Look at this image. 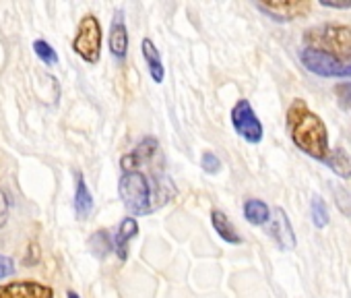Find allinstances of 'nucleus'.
I'll return each instance as SVG.
<instances>
[{
	"instance_id": "f257e3e1",
	"label": "nucleus",
	"mask_w": 351,
	"mask_h": 298,
	"mask_svg": "<svg viewBox=\"0 0 351 298\" xmlns=\"http://www.w3.org/2000/svg\"><path fill=\"white\" fill-rule=\"evenodd\" d=\"M287 133L293 141V145L302 154L310 156L312 160L326 162L330 156V143H328V128L324 120L308 108V104L302 98H295L285 114Z\"/></svg>"
},
{
	"instance_id": "f03ea898",
	"label": "nucleus",
	"mask_w": 351,
	"mask_h": 298,
	"mask_svg": "<svg viewBox=\"0 0 351 298\" xmlns=\"http://www.w3.org/2000/svg\"><path fill=\"white\" fill-rule=\"evenodd\" d=\"M118 193L132 216H147L176 195L171 181L163 174L149 181L141 170H126L118 181Z\"/></svg>"
},
{
	"instance_id": "7ed1b4c3",
	"label": "nucleus",
	"mask_w": 351,
	"mask_h": 298,
	"mask_svg": "<svg viewBox=\"0 0 351 298\" xmlns=\"http://www.w3.org/2000/svg\"><path fill=\"white\" fill-rule=\"evenodd\" d=\"M101 42H104V32L101 23L95 15H85L79 25L77 34L73 40V50L79 58H83L89 65H95L101 56Z\"/></svg>"
},
{
	"instance_id": "20e7f679",
	"label": "nucleus",
	"mask_w": 351,
	"mask_h": 298,
	"mask_svg": "<svg viewBox=\"0 0 351 298\" xmlns=\"http://www.w3.org/2000/svg\"><path fill=\"white\" fill-rule=\"evenodd\" d=\"M232 126L234 130L248 143H261L263 141V135H265V128H263V122L258 120L252 104L246 100V98H240L234 108H232Z\"/></svg>"
},
{
	"instance_id": "39448f33",
	"label": "nucleus",
	"mask_w": 351,
	"mask_h": 298,
	"mask_svg": "<svg viewBox=\"0 0 351 298\" xmlns=\"http://www.w3.org/2000/svg\"><path fill=\"white\" fill-rule=\"evenodd\" d=\"M265 232L275 240V244L281 249V251H293L295 249V232H293V226L287 218V214L281 209V207H275L271 211V220L267 222L265 226Z\"/></svg>"
},
{
	"instance_id": "423d86ee",
	"label": "nucleus",
	"mask_w": 351,
	"mask_h": 298,
	"mask_svg": "<svg viewBox=\"0 0 351 298\" xmlns=\"http://www.w3.org/2000/svg\"><path fill=\"white\" fill-rule=\"evenodd\" d=\"M0 298H54V290L36 279H17L0 284Z\"/></svg>"
},
{
	"instance_id": "0eeeda50",
	"label": "nucleus",
	"mask_w": 351,
	"mask_h": 298,
	"mask_svg": "<svg viewBox=\"0 0 351 298\" xmlns=\"http://www.w3.org/2000/svg\"><path fill=\"white\" fill-rule=\"evenodd\" d=\"M256 9L267 13L275 21H295L310 13V3H306V0H291V3L283 0L281 3L279 0V3H258Z\"/></svg>"
},
{
	"instance_id": "6e6552de",
	"label": "nucleus",
	"mask_w": 351,
	"mask_h": 298,
	"mask_svg": "<svg viewBox=\"0 0 351 298\" xmlns=\"http://www.w3.org/2000/svg\"><path fill=\"white\" fill-rule=\"evenodd\" d=\"M108 44H110V52L118 60H122L126 56V52H128V30H126V23H124V15L122 13H116L114 15Z\"/></svg>"
},
{
	"instance_id": "1a4fd4ad",
	"label": "nucleus",
	"mask_w": 351,
	"mask_h": 298,
	"mask_svg": "<svg viewBox=\"0 0 351 298\" xmlns=\"http://www.w3.org/2000/svg\"><path fill=\"white\" fill-rule=\"evenodd\" d=\"M136 234H138V222L132 216L124 218L120 222V226H118V232L114 234V251L120 257V261H126V257H128V242Z\"/></svg>"
},
{
	"instance_id": "9d476101",
	"label": "nucleus",
	"mask_w": 351,
	"mask_h": 298,
	"mask_svg": "<svg viewBox=\"0 0 351 298\" xmlns=\"http://www.w3.org/2000/svg\"><path fill=\"white\" fill-rule=\"evenodd\" d=\"M141 50H143V58L147 62V69H149L151 79L155 83H163V79H165V67H163V60H161V54H159L157 46L149 38H145L141 42Z\"/></svg>"
},
{
	"instance_id": "9b49d317",
	"label": "nucleus",
	"mask_w": 351,
	"mask_h": 298,
	"mask_svg": "<svg viewBox=\"0 0 351 298\" xmlns=\"http://www.w3.org/2000/svg\"><path fill=\"white\" fill-rule=\"evenodd\" d=\"M211 224H213L217 236H219L221 240H226L228 244H240V242H242V238H240L236 226L230 222V218H228L221 209H213V211H211Z\"/></svg>"
},
{
	"instance_id": "f8f14e48",
	"label": "nucleus",
	"mask_w": 351,
	"mask_h": 298,
	"mask_svg": "<svg viewBox=\"0 0 351 298\" xmlns=\"http://www.w3.org/2000/svg\"><path fill=\"white\" fill-rule=\"evenodd\" d=\"M75 211L79 220L89 218V214L93 211V195L83 179V174H77V187H75Z\"/></svg>"
},
{
	"instance_id": "ddd939ff",
	"label": "nucleus",
	"mask_w": 351,
	"mask_h": 298,
	"mask_svg": "<svg viewBox=\"0 0 351 298\" xmlns=\"http://www.w3.org/2000/svg\"><path fill=\"white\" fill-rule=\"evenodd\" d=\"M271 211L273 209L263 199H248L244 203V218L252 226H267V222L271 220Z\"/></svg>"
},
{
	"instance_id": "4468645a",
	"label": "nucleus",
	"mask_w": 351,
	"mask_h": 298,
	"mask_svg": "<svg viewBox=\"0 0 351 298\" xmlns=\"http://www.w3.org/2000/svg\"><path fill=\"white\" fill-rule=\"evenodd\" d=\"M324 166L326 168H330L337 176H341V179H349L351 176V160H349V156L343 152L341 147H335L332 152H330V156H328V160L324 162Z\"/></svg>"
},
{
	"instance_id": "2eb2a0df",
	"label": "nucleus",
	"mask_w": 351,
	"mask_h": 298,
	"mask_svg": "<svg viewBox=\"0 0 351 298\" xmlns=\"http://www.w3.org/2000/svg\"><path fill=\"white\" fill-rule=\"evenodd\" d=\"M310 216H312V224L316 228H326L328 226V209H326V203L322 201V197H312V203H310Z\"/></svg>"
},
{
	"instance_id": "dca6fc26",
	"label": "nucleus",
	"mask_w": 351,
	"mask_h": 298,
	"mask_svg": "<svg viewBox=\"0 0 351 298\" xmlns=\"http://www.w3.org/2000/svg\"><path fill=\"white\" fill-rule=\"evenodd\" d=\"M34 50H36L38 58H40L44 65L54 67V65L58 62V54H56V50H54L48 42H44V40H36V42H34Z\"/></svg>"
},
{
	"instance_id": "f3484780",
	"label": "nucleus",
	"mask_w": 351,
	"mask_h": 298,
	"mask_svg": "<svg viewBox=\"0 0 351 298\" xmlns=\"http://www.w3.org/2000/svg\"><path fill=\"white\" fill-rule=\"evenodd\" d=\"M91 247L97 255H106L110 249H114V240H110V236L106 234V230H99L93 238H91Z\"/></svg>"
},
{
	"instance_id": "a211bd4d",
	"label": "nucleus",
	"mask_w": 351,
	"mask_h": 298,
	"mask_svg": "<svg viewBox=\"0 0 351 298\" xmlns=\"http://www.w3.org/2000/svg\"><path fill=\"white\" fill-rule=\"evenodd\" d=\"M201 168L207 172V174H217L221 170V160L213 154V152H205L203 158H201Z\"/></svg>"
},
{
	"instance_id": "6ab92c4d",
	"label": "nucleus",
	"mask_w": 351,
	"mask_h": 298,
	"mask_svg": "<svg viewBox=\"0 0 351 298\" xmlns=\"http://www.w3.org/2000/svg\"><path fill=\"white\" fill-rule=\"evenodd\" d=\"M13 271H15V261L7 255H0V279L13 275Z\"/></svg>"
},
{
	"instance_id": "aec40b11",
	"label": "nucleus",
	"mask_w": 351,
	"mask_h": 298,
	"mask_svg": "<svg viewBox=\"0 0 351 298\" xmlns=\"http://www.w3.org/2000/svg\"><path fill=\"white\" fill-rule=\"evenodd\" d=\"M335 91H337V98L341 100V104L351 108V83H341Z\"/></svg>"
},
{
	"instance_id": "412c9836",
	"label": "nucleus",
	"mask_w": 351,
	"mask_h": 298,
	"mask_svg": "<svg viewBox=\"0 0 351 298\" xmlns=\"http://www.w3.org/2000/svg\"><path fill=\"white\" fill-rule=\"evenodd\" d=\"M318 5L326 9H351V0H318Z\"/></svg>"
},
{
	"instance_id": "4be33fe9",
	"label": "nucleus",
	"mask_w": 351,
	"mask_h": 298,
	"mask_svg": "<svg viewBox=\"0 0 351 298\" xmlns=\"http://www.w3.org/2000/svg\"><path fill=\"white\" fill-rule=\"evenodd\" d=\"M9 218V197L0 191V226H3Z\"/></svg>"
},
{
	"instance_id": "5701e85b",
	"label": "nucleus",
	"mask_w": 351,
	"mask_h": 298,
	"mask_svg": "<svg viewBox=\"0 0 351 298\" xmlns=\"http://www.w3.org/2000/svg\"><path fill=\"white\" fill-rule=\"evenodd\" d=\"M66 298H81V296H79L77 292H73V290H71V292L66 294Z\"/></svg>"
}]
</instances>
